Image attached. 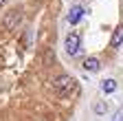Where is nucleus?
Instances as JSON below:
<instances>
[{
    "instance_id": "f257e3e1",
    "label": "nucleus",
    "mask_w": 123,
    "mask_h": 121,
    "mask_svg": "<svg viewBox=\"0 0 123 121\" xmlns=\"http://www.w3.org/2000/svg\"><path fill=\"white\" fill-rule=\"evenodd\" d=\"M53 86H55V93H57L59 97H68L70 93H75V90H77V79L68 77V75H62V77H57V79L53 82Z\"/></svg>"
},
{
    "instance_id": "f03ea898",
    "label": "nucleus",
    "mask_w": 123,
    "mask_h": 121,
    "mask_svg": "<svg viewBox=\"0 0 123 121\" xmlns=\"http://www.w3.org/2000/svg\"><path fill=\"white\" fill-rule=\"evenodd\" d=\"M20 22H22V11H20V9H11L7 16L2 18V29H7V31H13V29H18Z\"/></svg>"
},
{
    "instance_id": "7ed1b4c3",
    "label": "nucleus",
    "mask_w": 123,
    "mask_h": 121,
    "mask_svg": "<svg viewBox=\"0 0 123 121\" xmlns=\"http://www.w3.org/2000/svg\"><path fill=\"white\" fill-rule=\"evenodd\" d=\"M79 42H81L79 33H68V35H66V42H64L66 53H68V55H77V53H79Z\"/></svg>"
},
{
    "instance_id": "20e7f679",
    "label": "nucleus",
    "mask_w": 123,
    "mask_h": 121,
    "mask_svg": "<svg viewBox=\"0 0 123 121\" xmlns=\"http://www.w3.org/2000/svg\"><path fill=\"white\" fill-rule=\"evenodd\" d=\"M81 18H84V7H81V5H75V7L70 9V13H68V22H70V24H77Z\"/></svg>"
},
{
    "instance_id": "39448f33",
    "label": "nucleus",
    "mask_w": 123,
    "mask_h": 121,
    "mask_svg": "<svg viewBox=\"0 0 123 121\" xmlns=\"http://www.w3.org/2000/svg\"><path fill=\"white\" fill-rule=\"evenodd\" d=\"M121 42H123V24H119L114 31H112V38H110V46L112 49H117V46H121Z\"/></svg>"
},
{
    "instance_id": "423d86ee",
    "label": "nucleus",
    "mask_w": 123,
    "mask_h": 121,
    "mask_svg": "<svg viewBox=\"0 0 123 121\" xmlns=\"http://www.w3.org/2000/svg\"><path fill=\"white\" fill-rule=\"evenodd\" d=\"M84 68H86L88 73H97V70L101 68V64H99V59H97V57H88L86 62H84Z\"/></svg>"
},
{
    "instance_id": "0eeeda50",
    "label": "nucleus",
    "mask_w": 123,
    "mask_h": 121,
    "mask_svg": "<svg viewBox=\"0 0 123 121\" xmlns=\"http://www.w3.org/2000/svg\"><path fill=\"white\" fill-rule=\"evenodd\" d=\"M101 90H103V93H114V90H117V82L114 79H103L101 82Z\"/></svg>"
},
{
    "instance_id": "6e6552de",
    "label": "nucleus",
    "mask_w": 123,
    "mask_h": 121,
    "mask_svg": "<svg viewBox=\"0 0 123 121\" xmlns=\"http://www.w3.org/2000/svg\"><path fill=\"white\" fill-rule=\"evenodd\" d=\"M95 112L97 115H103L105 112V103H95Z\"/></svg>"
},
{
    "instance_id": "1a4fd4ad",
    "label": "nucleus",
    "mask_w": 123,
    "mask_h": 121,
    "mask_svg": "<svg viewBox=\"0 0 123 121\" xmlns=\"http://www.w3.org/2000/svg\"><path fill=\"white\" fill-rule=\"evenodd\" d=\"M114 121H123V110H119V112L114 115Z\"/></svg>"
},
{
    "instance_id": "9d476101",
    "label": "nucleus",
    "mask_w": 123,
    "mask_h": 121,
    "mask_svg": "<svg viewBox=\"0 0 123 121\" xmlns=\"http://www.w3.org/2000/svg\"><path fill=\"white\" fill-rule=\"evenodd\" d=\"M5 2H7V0H0V7H2V5H5Z\"/></svg>"
}]
</instances>
